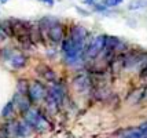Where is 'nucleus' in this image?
I'll return each instance as SVG.
<instances>
[{
  "label": "nucleus",
  "mask_w": 147,
  "mask_h": 138,
  "mask_svg": "<svg viewBox=\"0 0 147 138\" xmlns=\"http://www.w3.org/2000/svg\"><path fill=\"white\" fill-rule=\"evenodd\" d=\"M94 1H96V0H84V3H88V4L94 3Z\"/></svg>",
  "instance_id": "19"
},
{
  "label": "nucleus",
  "mask_w": 147,
  "mask_h": 138,
  "mask_svg": "<svg viewBox=\"0 0 147 138\" xmlns=\"http://www.w3.org/2000/svg\"><path fill=\"white\" fill-rule=\"evenodd\" d=\"M0 1H1V3H6V1H8V0H0Z\"/></svg>",
  "instance_id": "20"
},
{
  "label": "nucleus",
  "mask_w": 147,
  "mask_h": 138,
  "mask_svg": "<svg viewBox=\"0 0 147 138\" xmlns=\"http://www.w3.org/2000/svg\"><path fill=\"white\" fill-rule=\"evenodd\" d=\"M47 94V88L44 87V84L38 80H33L28 84V98L30 101V104H38L45 98Z\"/></svg>",
  "instance_id": "5"
},
{
  "label": "nucleus",
  "mask_w": 147,
  "mask_h": 138,
  "mask_svg": "<svg viewBox=\"0 0 147 138\" xmlns=\"http://www.w3.org/2000/svg\"><path fill=\"white\" fill-rule=\"evenodd\" d=\"M24 120L32 128L37 130V131H44L48 128V122L45 120V118L40 113V111L34 109V108H29L28 111L24 113Z\"/></svg>",
  "instance_id": "3"
},
{
  "label": "nucleus",
  "mask_w": 147,
  "mask_h": 138,
  "mask_svg": "<svg viewBox=\"0 0 147 138\" xmlns=\"http://www.w3.org/2000/svg\"><path fill=\"white\" fill-rule=\"evenodd\" d=\"M147 6V0H135L129 4V10H139V8H143V7Z\"/></svg>",
  "instance_id": "14"
},
{
  "label": "nucleus",
  "mask_w": 147,
  "mask_h": 138,
  "mask_svg": "<svg viewBox=\"0 0 147 138\" xmlns=\"http://www.w3.org/2000/svg\"><path fill=\"white\" fill-rule=\"evenodd\" d=\"M43 3H45V4H48V6H52L54 4V0H41Z\"/></svg>",
  "instance_id": "18"
},
{
  "label": "nucleus",
  "mask_w": 147,
  "mask_h": 138,
  "mask_svg": "<svg viewBox=\"0 0 147 138\" xmlns=\"http://www.w3.org/2000/svg\"><path fill=\"white\" fill-rule=\"evenodd\" d=\"M124 0H105L103 1V6H106L107 8H110V7H115L118 6V4H121Z\"/></svg>",
  "instance_id": "15"
},
{
  "label": "nucleus",
  "mask_w": 147,
  "mask_h": 138,
  "mask_svg": "<svg viewBox=\"0 0 147 138\" xmlns=\"http://www.w3.org/2000/svg\"><path fill=\"white\" fill-rule=\"evenodd\" d=\"M107 10V7L103 6V4H96V6H94V11H98V13H105Z\"/></svg>",
  "instance_id": "16"
},
{
  "label": "nucleus",
  "mask_w": 147,
  "mask_h": 138,
  "mask_svg": "<svg viewBox=\"0 0 147 138\" xmlns=\"http://www.w3.org/2000/svg\"><path fill=\"white\" fill-rule=\"evenodd\" d=\"M36 72H37V75H40L41 77H44L48 82H57V72H54L50 66L44 65V64H40L36 68Z\"/></svg>",
  "instance_id": "9"
},
{
  "label": "nucleus",
  "mask_w": 147,
  "mask_h": 138,
  "mask_svg": "<svg viewBox=\"0 0 147 138\" xmlns=\"http://www.w3.org/2000/svg\"><path fill=\"white\" fill-rule=\"evenodd\" d=\"M7 39H8L7 33L3 31V28L0 27V43H1V41H4V40H7Z\"/></svg>",
  "instance_id": "17"
},
{
  "label": "nucleus",
  "mask_w": 147,
  "mask_h": 138,
  "mask_svg": "<svg viewBox=\"0 0 147 138\" xmlns=\"http://www.w3.org/2000/svg\"><path fill=\"white\" fill-rule=\"evenodd\" d=\"M122 138H144L142 131L139 130V127H135V128H129L127 131L122 133Z\"/></svg>",
  "instance_id": "11"
},
{
  "label": "nucleus",
  "mask_w": 147,
  "mask_h": 138,
  "mask_svg": "<svg viewBox=\"0 0 147 138\" xmlns=\"http://www.w3.org/2000/svg\"><path fill=\"white\" fill-rule=\"evenodd\" d=\"M28 84H29V83H28L25 79L18 80V84H17V92L26 95V94H28Z\"/></svg>",
  "instance_id": "13"
},
{
  "label": "nucleus",
  "mask_w": 147,
  "mask_h": 138,
  "mask_svg": "<svg viewBox=\"0 0 147 138\" xmlns=\"http://www.w3.org/2000/svg\"><path fill=\"white\" fill-rule=\"evenodd\" d=\"M65 37V25L61 24L57 18H54L50 24V27L45 31V39H48L52 44H59L62 43Z\"/></svg>",
  "instance_id": "4"
},
{
  "label": "nucleus",
  "mask_w": 147,
  "mask_h": 138,
  "mask_svg": "<svg viewBox=\"0 0 147 138\" xmlns=\"http://www.w3.org/2000/svg\"><path fill=\"white\" fill-rule=\"evenodd\" d=\"M13 104L15 108H18L22 115L30 108V101L28 98V95L19 94V92H15V95H14V98H13Z\"/></svg>",
  "instance_id": "7"
},
{
  "label": "nucleus",
  "mask_w": 147,
  "mask_h": 138,
  "mask_svg": "<svg viewBox=\"0 0 147 138\" xmlns=\"http://www.w3.org/2000/svg\"><path fill=\"white\" fill-rule=\"evenodd\" d=\"M32 127L26 123L25 120L17 122V138H25L32 134Z\"/></svg>",
  "instance_id": "10"
},
{
  "label": "nucleus",
  "mask_w": 147,
  "mask_h": 138,
  "mask_svg": "<svg viewBox=\"0 0 147 138\" xmlns=\"http://www.w3.org/2000/svg\"><path fill=\"white\" fill-rule=\"evenodd\" d=\"M73 86H74V88H76L77 91L84 92L91 88L92 80H91L88 73H78V75L74 76V79H73Z\"/></svg>",
  "instance_id": "6"
},
{
  "label": "nucleus",
  "mask_w": 147,
  "mask_h": 138,
  "mask_svg": "<svg viewBox=\"0 0 147 138\" xmlns=\"http://www.w3.org/2000/svg\"><path fill=\"white\" fill-rule=\"evenodd\" d=\"M11 25H13V37L17 39L19 44L24 47H29L34 43L33 40V25L28 21L11 18Z\"/></svg>",
  "instance_id": "1"
},
{
  "label": "nucleus",
  "mask_w": 147,
  "mask_h": 138,
  "mask_svg": "<svg viewBox=\"0 0 147 138\" xmlns=\"http://www.w3.org/2000/svg\"><path fill=\"white\" fill-rule=\"evenodd\" d=\"M105 41H106V35H99L87 43L84 50V64L88 61H94L102 54L105 48Z\"/></svg>",
  "instance_id": "2"
},
{
  "label": "nucleus",
  "mask_w": 147,
  "mask_h": 138,
  "mask_svg": "<svg viewBox=\"0 0 147 138\" xmlns=\"http://www.w3.org/2000/svg\"><path fill=\"white\" fill-rule=\"evenodd\" d=\"M14 108H15V106H14L13 101L7 102L6 105H4V108H3V111H1V116H3V118H10V116L13 115Z\"/></svg>",
  "instance_id": "12"
},
{
  "label": "nucleus",
  "mask_w": 147,
  "mask_h": 138,
  "mask_svg": "<svg viewBox=\"0 0 147 138\" xmlns=\"http://www.w3.org/2000/svg\"><path fill=\"white\" fill-rule=\"evenodd\" d=\"M10 66L14 69H22L24 66H26L28 64V57L24 53H19V51H14L11 58L8 59Z\"/></svg>",
  "instance_id": "8"
}]
</instances>
